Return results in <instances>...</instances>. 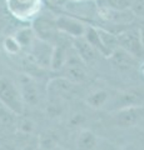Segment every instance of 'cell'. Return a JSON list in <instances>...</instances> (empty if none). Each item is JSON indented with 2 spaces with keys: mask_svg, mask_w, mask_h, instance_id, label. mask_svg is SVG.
<instances>
[{
  "mask_svg": "<svg viewBox=\"0 0 144 150\" xmlns=\"http://www.w3.org/2000/svg\"><path fill=\"white\" fill-rule=\"evenodd\" d=\"M0 104L11 110L18 116L23 115L24 112L25 104L19 85L5 76H0Z\"/></svg>",
  "mask_w": 144,
  "mask_h": 150,
  "instance_id": "obj_1",
  "label": "cell"
},
{
  "mask_svg": "<svg viewBox=\"0 0 144 150\" xmlns=\"http://www.w3.org/2000/svg\"><path fill=\"white\" fill-rule=\"evenodd\" d=\"M54 23L58 29V33H62V34L72 38V39L84 38L88 26L79 19L69 15H59L54 18Z\"/></svg>",
  "mask_w": 144,
  "mask_h": 150,
  "instance_id": "obj_2",
  "label": "cell"
},
{
  "mask_svg": "<svg viewBox=\"0 0 144 150\" xmlns=\"http://www.w3.org/2000/svg\"><path fill=\"white\" fill-rule=\"evenodd\" d=\"M63 75L65 79L70 80L74 84H82L87 80L88 74L85 70V64L82 62V59L78 56V54L74 50V56L68 55V60L65 67L63 68Z\"/></svg>",
  "mask_w": 144,
  "mask_h": 150,
  "instance_id": "obj_3",
  "label": "cell"
},
{
  "mask_svg": "<svg viewBox=\"0 0 144 150\" xmlns=\"http://www.w3.org/2000/svg\"><path fill=\"white\" fill-rule=\"evenodd\" d=\"M53 50H54V45L52 43H48V41L36 38L35 43L29 50V55L36 67L50 69Z\"/></svg>",
  "mask_w": 144,
  "mask_h": 150,
  "instance_id": "obj_4",
  "label": "cell"
},
{
  "mask_svg": "<svg viewBox=\"0 0 144 150\" xmlns=\"http://www.w3.org/2000/svg\"><path fill=\"white\" fill-rule=\"evenodd\" d=\"M144 118V106L134 105L119 109L113 116L114 124L119 128H129L137 125Z\"/></svg>",
  "mask_w": 144,
  "mask_h": 150,
  "instance_id": "obj_5",
  "label": "cell"
},
{
  "mask_svg": "<svg viewBox=\"0 0 144 150\" xmlns=\"http://www.w3.org/2000/svg\"><path fill=\"white\" fill-rule=\"evenodd\" d=\"M6 3L8 9L14 16L26 20L39 11L41 0H6Z\"/></svg>",
  "mask_w": 144,
  "mask_h": 150,
  "instance_id": "obj_6",
  "label": "cell"
},
{
  "mask_svg": "<svg viewBox=\"0 0 144 150\" xmlns=\"http://www.w3.org/2000/svg\"><path fill=\"white\" fill-rule=\"evenodd\" d=\"M118 45L127 53H129L134 58H139L144 53V48L140 40V34L137 30H127L123 31L117 36Z\"/></svg>",
  "mask_w": 144,
  "mask_h": 150,
  "instance_id": "obj_7",
  "label": "cell"
},
{
  "mask_svg": "<svg viewBox=\"0 0 144 150\" xmlns=\"http://www.w3.org/2000/svg\"><path fill=\"white\" fill-rule=\"evenodd\" d=\"M18 85H19L24 104L31 106H36L39 104L40 94L38 86H36V83L33 80V78L29 76V75H23L19 79Z\"/></svg>",
  "mask_w": 144,
  "mask_h": 150,
  "instance_id": "obj_8",
  "label": "cell"
},
{
  "mask_svg": "<svg viewBox=\"0 0 144 150\" xmlns=\"http://www.w3.org/2000/svg\"><path fill=\"white\" fill-rule=\"evenodd\" d=\"M72 40H73L74 50H75V53L85 65L94 63L96 58H98V55H100L84 38H78V39H72Z\"/></svg>",
  "mask_w": 144,
  "mask_h": 150,
  "instance_id": "obj_9",
  "label": "cell"
},
{
  "mask_svg": "<svg viewBox=\"0 0 144 150\" xmlns=\"http://www.w3.org/2000/svg\"><path fill=\"white\" fill-rule=\"evenodd\" d=\"M33 29L36 34V38L48 41V43H50L52 38L55 36V31H58L57 26H55V23H54V19L53 20H48V19H44V18L36 19L34 21Z\"/></svg>",
  "mask_w": 144,
  "mask_h": 150,
  "instance_id": "obj_10",
  "label": "cell"
},
{
  "mask_svg": "<svg viewBox=\"0 0 144 150\" xmlns=\"http://www.w3.org/2000/svg\"><path fill=\"white\" fill-rule=\"evenodd\" d=\"M84 39L96 51H98L100 55H103V56H110L109 51L106 50V48H105L104 44H103V41H101L99 30H98V28H96V26H92V25H88L87 26V31H85V34H84Z\"/></svg>",
  "mask_w": 144,
  "mask_h": 150,
  "instance_id": "obj_11",
  "label": "cell"
},
{
  "mask_svg": "<svg viewBox=\"0 0 144 150\" xmlns=\"http://www.w3.org/2000/svg\"><path fill=\"white\" fill-rule=\"evenodd\" d=\"M142 99H143V95L139 91H124L115 96L113 105H114V108H117L119 110V109H123V108H127V106L139 105V103L142 101Z\"/></svg>",
  "mask_w": 144,
  "mask_h": 150,
  "instance_id": "obj_12",
  "label": "cell"
},
{
  "mask_svg": "<svg viewBox=\"0 0 144 150\" xmlns=\"http://www.w3.org/2000/svg\"><path fill=\"white\" fill-rule=\"evenodd\" d=\"M14 38L16 39V41L19 43L21 50H25L29 53V50L31 49V46L35 43L36 40V34L33 28L25 26L21 28V29L18 30L15 34H14Z\"/></svg>",
  "mask_w": 144,
  "mask_h": 150,
  "instance_id": "obj_13",
  "label": "cell"
},
{
  "mask_svg": "<svg viewBox=\"0 0 144 150\" xmlns=\"http://www.w3.org/2000/svg\"><path fill=\"white\" fill-rule=\"evenodd\" d=\"M77 150H93L98 145V138L93 131L82 129L75 139Z\"/></svg>",
  "mask_w": 144,
  "mask_h": 150,
  "instance_id": "obj_14",
  "label": "cell"
},
{
  "mask_svg": "<svg viewBox=\"0 0 144 150\" xmlns=\"http://www.w3.org/2000/svg\"><path fill=\"white\" fill-rule=\"evenodd\" d=\"M68 55H69L68 48L63 46L62 44L54 45L52 63H50V69L54 70V71H62L63 68L65 67V64H67Z\"/></svg>",
  "mask_w": 144,
  "mask_h": 150,
  "instance_id": "obj_15",
  "label": "cell"
},
{
  "mask_svg": "<svg viewBox=\"0 0 144 150\" xmlns=\"http://www.w3.org/2000/svg\"><path fill=\"white\" fill-rule=\"evenodd\" d=\"M110 99V95L106 90H94L90 94H88V96L85 98V103L93 109H100L104 105L108 104V101Z\"/></svg>",
  "mask_w": 144,
  "mask_h": 150,
  "instance_id": "obj_16",
  "label": "cell"
},
{
  "mask_svg": "<svg viewBox=\"0 0 144 150\" xmlns=\"http://www.w3.org/2000/svg\"><path fill=\"white\" fill-rule=\"evenodd\" d=\"M98 4L100 5V9L127 11L133 5V0H98Z\"/></svg>",
  "mask_w": 144,
  "mask_h": 150,
  "instance_id": "obj_17",
  "label": "cell"
},
{
  "mask_svg": "<svg viewBox=\"0 0 144 150\" xmlns=\"http://www.w3.org/2000/svg\"><path fill=\"white\" fill-rule=\"evenodd\" d=\"M3 46H4V49H5L6 53L11 54V55H16L21 50L19 43L16 41V39L14 38V35L13 36H6L5 39H4V41H3Z\"/></svg>",
  "mask_w": 144,
  "mask_h": 150,
  "instance_id": "obj_18",
  "label": "cell"
},
{
  "mask_svg": "<svg viewBox=\"0 0 144 150\" xmlns=\"http://www.w3.org/2000/svg\"><path fill=\"white\" fill-rule=\"evenodd\" d=\"M50 4H53V5H59V4H63L64 0H48Z\"/></svg>",
  "mask_w": 144,
  "mask_h": 150,
  "instance_id": "obj_19",
  "label": "cell"
},
{
  "mask_svg": "<svg viewBox=\"0 0 144 150\" xmlns=\"http://www.w3.org/2000/svg\"><path fill=\"white\" fill-rule=\"evenodd\" d=\"M24 150H33V148H31V146H29V145H28L26 148H24Z\"/></svg>",
  "mask_w": 144,
  "mask_h": 150,
  "instance_id": "obj_20",
  "label": "cell"
},
{
  "mask_svg": "<svg viewBox=\"0 0 144 150\" xmlns=\"http://www.w3.org/2000/svg\"><path fill=\"white\" fill-rule=\"evenodd\" d=\"M73 1H80V0H73Z\"/></svg>",
  "mask_w": 144,
  "mask_h": 150,
  "instance_id": "obj_21",
  "label": "cell"
}]
</instances>
